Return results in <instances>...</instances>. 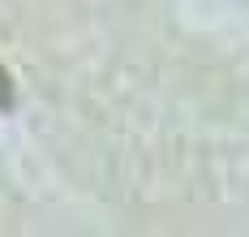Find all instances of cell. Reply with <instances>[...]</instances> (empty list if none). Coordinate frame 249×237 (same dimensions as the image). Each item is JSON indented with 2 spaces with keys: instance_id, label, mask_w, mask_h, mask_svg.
<instances>
[{
  "instance_id": "obj_1",
  "label": "cell",
  "mask_w": 249,
  "mask_h": 237,
  "mask_svg": "<svg viewBox=\"0 0 249 237\" xmlns=\"http://www.w3.org/2000/svg\"><path fill=\"white\" fill-rule=\"evenodd\" d=\"M13 108V78L4 74V65H0V112H9Z\"/></svg>"
}]
</instances>
